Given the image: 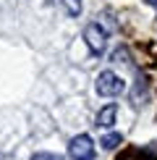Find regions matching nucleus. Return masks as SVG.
Masks as SVG:
<instances>
[{"label": "nucleus", "mask_w": 157, "mask_h": 160, "mask_svg": "<svg viewBox=\"0 0 157 160\" xmlns=\"http://www.w3.org/2000/svg\"><path fill=\"white\" fill-rule=\"evenodd\" d=\"M84 42L89 45L92 55H102L105 45H107V32H105L100 24H87V29H84Z\"/></svg>", "instance_id": "3"}, {"label": "nucleus", "mask_w": 157, "mask_h": 160, "mask_svg": "<svg viewBox=\"0 0 157 160\" xmlns=\"http://www.w3.org/2000/svg\"><path fill=\"white\" fill-rule=\"evenodd\" d=\"M113 61H115V63H126V61H128V50H126V48H118V50L113 52Z\"/></svg>", "instance_id": "7"}, {"label": "nucleus", "mask_w": 157, "mask_h": 160, "mask_svg": "<svg viewBox=\"0 0 157 160\" xmlns=\"http://www.w3.org/2000/svg\"><path fill=\"white\" fill-rule=\"evenodd\" d=\"M115 116H118L115 105H105V108L97 113V126H100V129H110V126L115 123Z\"/></svg>", "instance_id": "4"}, {"label": "nucleus", "mask_w": 157, "mask_h": 160, "mask_svg": "<svg viewBox=\"0 0 157 160\" xmlns=\"http://www.w3.org/2000/svg\"><path fill=\"white\" fill-rule=\"evenodd\" d=\"M147 5H152V8H157V0H144Z\"/></svg>", "instance_id": "9"}, {"label": "nucleus", "mask_w": 157, "mask_h": 160, "mask_svg": "<svg viewBox=\"0 0 157 160\" xmlns=\"http://www.w3.org/2000/svg\"><path fill=\"white\" fill-rule=\"evenodd\" d=\"M63 5H65V11L71 16H78L81 13V0H63Z\"/></svg>", "instance_id": "6"}, {"label": "nucleus", "mask_w": 157, "mask_h": 160, "mask_svg": "<svg viewBox=\"0 0 157 160\" xmlns=\"http://www.w3.org/2000/svg\"><path fill=\"white\" fill-rule=\"evenodd\" d=\"M97 92H100L102 97H115V95H121L123 89H126V84H123V79L113 74V71H102L100 76H97Z\"/></svg>", "instance_id": "2"}, {"label": "nucleus", "mask_w": 157, "mask_h": 160, "mask_svg": "<svg viewBox=\"0 0 157 160\" xmlns=\"http://www.w3.org/2000/svg\"><path fill=\"white\" fill-rule=\"evenodd\" d=\"M31 160H63V158L55 152H37V155H31Z\"/></svg>", "instance_id": "8"}, {"label": "nucleus", "mask_w": 157, "mask_h": 160, "mask_svg": "<svg viewBox=\"0 0 157 160\" xmlns=\"http://www.w3.org/2000/svg\"><path fill=\"white\" fill-rule=\"evenodd\" d=\"M68 155L74 160H94V142L89 134H76L68 142Z\"/></svg>", "instance_id": "1"}, {"label": "nucleus", "mask_w": 157, "mask_h": 160, "mask_svg": "<svg viewBox=\"0 0 157 160\" xmlns=\"http://www.w3.org/2000/svg\"><path fill=\"white\" fill-rule=\"evenodd\" d=\"M121 142H123V137L118 134V131H110V134H105V137L100 139V144H102L105 150H115V147H118Z\"/></svg>", "instance_id": "5"}]
</instances>
